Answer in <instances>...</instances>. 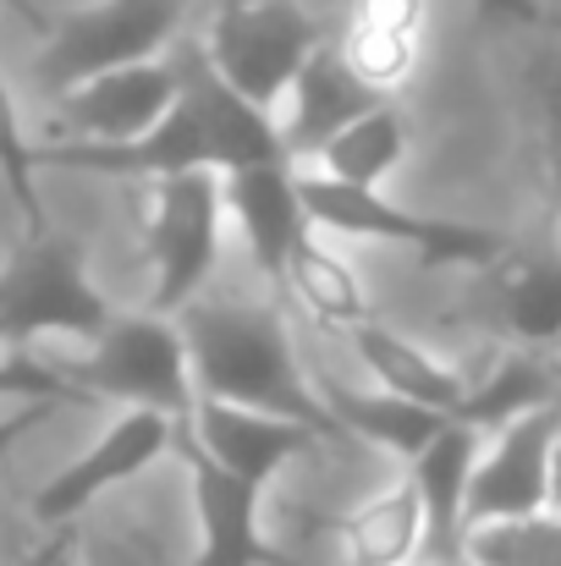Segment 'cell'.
I'll list each match as a JSON object with an SVG mask.
<instances>
[{
	"label": "cell",
	"instance_id": "6da1fadb",
	"mask_svg": "<svg viewBox=\"0 0 561 566\" xmlns=\"http://www.w3.org/2000/svg\"><path fill=\"white\" fill-rule=\"evenodd\" d=\"M183 94L177 105L133 144H39V166L116 177V182H155L183 171H242V166H292L281 149V127L270 111L248 105L204 55L198 39L177 44Z\"/></svg>",
	"mask_w": 561,
	"mask_h": 566
},
{
	"label": "cell",
	"instance_id": "7a4b0ae2",
	"mask_svg": "<svg viewBox=\"0 0 561 566\" xmlns=\"http://www.w3.org/2000/svg\"><path fill=\"white\" fill-rule=\"evenodd\" d=\"M177 325L187 336L198 401H237V407H253V412L298 418L320 440H347L342 423L331 418L320 385L298 369L292 342L264 303L198 297L177 314Z\"/></svg>",
	"mask_w": 561,
	"mask_h": 566
},
{
	"label": "cell",
	"instance_id": "3957f363",
	"mask_svg": "<svg viewBox=\"0 0 561 566\" xmlns=\"http://www.w3.org/2000/svg\"><path fill=\"white\" fill-rule=\"evenodd\" d=\"M226 177L220 171H183L155 177L138 192V237L149 259V314H183L204 297L220 270L226 248Z\"/></svg>",
	"mask_w": 561,
	"mask_h": 566
},
{
	"label": "cell",
	"instance_id": "277c9868",
	"mask_svg": "<svg viewBox=\"0 0 561 566\" xmlns=\"http://www.w3.org/2000/svg\"><path fill=\"white\" fill-rule=\"evenodd\" d=\"M298 192L303 209L314 220V231L336 237V242H391L407 248L418 270H485L496 264L512 242L490 226L474 220H446V214H418L396 198H385V188H347L331 182L320 171H298Z\"/></svg>",
	"mask_w": 561,
	"mask_h": 566
},
{
	"label": "cell",
	"instance_id": "5b68a950",
	"mask_svg": "<svg viewBox=\"0 0 561 566\" xmlns=\"http://www.w3.org/2000/svg\"><path fill=\"white\" fill-rule=\"evenodd\" d=\"M187 0H94L83 11H66L44 28V44L33 55V77L50 99L72 94L89 77L172 55L183 44Z\"/></svg>",
	"mask_w": 561,
	"mask_h": 566
},
{
	"label": "cell",
	"instance_id": "8992f818",
	"mask_svg": "<svg viewBox=\"0 0 561 566\" xmlns=\"http://www.w3.org/2000/svg\"><path fill=\"white\" fill-rule=\"evenodd\" d=\"M72 385L89 390V401H116V407H149L177 423H193L198 412V385L187 336L172 314H116L77 364H61Z\"/></svg>",
	"mask_w": 561,
	"mask_h": 566
},
{
	"label": "cell",
	"instance_id": "52a82bcc",
	"mask_svg": "<svg viewBox=\"0 0 561 566\" xmlns=\"http://www.w3.org/2000/svg\"><path fill=\"white\" fill-rule=\"evenodd\" d=\"M111 319L116 314L89 281L77 242L55 231H28L0 264V347H33L44 336L94 342Z\"/></svg>",
	"mask_w": 561,
	"mask_h": 566
},
{
	"label": "cell",
	"instance_id": "ba28073f",
	"mask_svg": "<svg viewBox=\"0 0 561 566\" xmlns=\"http://www.w3.org/2000/svg\"><path fill=\"white\" fill-rule=\"evenodd\" d=\"M209 66L259 111H281L303 61L325 44V28L298 0H248V6H215L204 28Z\"/></svg>",
	"mask_w": 561,
	"mask_h": 566
},
{
	"label": "cell",
	"instance_id": "9c48e42d",
	"mask_svg": "<svg viewBox=\"0 0 561 566\" xmlns=\"http://www.w3.org/2000/svg\"><path fill=\"white\" fill-rule=\"evenodd\" d=\"M177 429H183V423L166 418V412L122 407V418H116L77 462H66L50 484H39V495H33V506H28L33 528H77V517H83L100 495H111V490L133 484L138 473H149L155 462L177 457Z\"/></svg>",
	"mask_w": 561,
	"mask_h": 566
},
{
	"label": "cell",
	"instance_id": "30bf717a",
	"mask_svg": "<svg viewBox=\"0 0 561 566\" xmlns=\"http://www.w3.org/2000/svg\"><path fill=\"white\" fill-rule=\"evenodd\" d=\"M557 440H561V401L534 407L523 418H512L507 429L490 434V446L474 462V484H468V534L490 528V523H518V517H540L551 512L557 495Z\"/></svg>",
	"mask_w": 561,
	"mask_h": 566
},
{
	"label": "cell",
	"instance_id": "8fae6325",
	"mask_svg": "<svg viewBox=\"0 0 561 566\" xmlns=\"http://www.w3.org/2000/svg\"><path fill=\"white\" fill-rule=\"evenodd\" d=\"M177 94H183L177 50L122 66V72H105V77H89L55 99L50 144H133L177 105Z\"/></svg>",
	"mask_w": 561,
	"mask_h": 566
},
{
	"label": "cell",
	"instance_id": "7c38bea8",
	"mask_svg": "<svg viewBox=\"0 0 561 566\" xmlns=\"http://www.w3.org/2000/svg\"><path fill=\"white\" fill-rule=\"evenodd\" d=\"M463 314L507 347L561 353V253L507 248L496 264L474 270V292L463 297Z\"/></svg>",
	"mask_w": 561,
	"mask_h": 566
},
{
	"label": "cell",
	"instance_id": "4fadbf2b",
	"mask_svg": "<svg viewBox=\"0 0 561 566\" xmlns=\"http://www.w3.org/2000/svg\"><path fill=\"white\" fill-rule=\"evenodd\" d=\"M177 457L193 490L198 551L187 566H292L264 539V490L226 473L187 429H177Z\"/></svg>",
	"mask_w": 561,
	"mask_h": 566
},
{
	"label": "cell",
	"instance_id": "5bb4252c",
	"mask_svg": "<svg viewBox=\"0 0 561 566\" xmlns=\"http://www.w3.org/2000/svg\"><path fill=\"white\" fill-rule=\"evenodd\" d=\"M374 105H380V94L342 61V50H336L331 33H325V44L303 61V72H298V83H292V94H287V111L276 116L287 160H292L298 171L314 166V155H320L347 122H359Z\"/></svg>",
	"mask_w": 561,
	"mask_h": 566
},
{
	"label": "cell",
	"instance_id": "9a60e30c",
	"mask_svg": "<svg viewBox=\"0 0 561 566\" xmlns=\"http://www.w3.org/2000/svg\"><path fill=\"white\" fill-rule=\"evenodd\" d=\"M187 434L237 479L248 484H270L287 462L309 457L314 446H325L309 423L298 418H276V412H253V407H237V401H198L193 423H183Z\"/></svg>",
	"mask_w": 561,
	"mask_h": 566
},
{
	"label": "cell",
	"instance_id": "2e32d148",
	"mask_svg": "<svg viewBox=\"0 0 561 566\" xmlns=\"http://www.w3.org/2000/svg\"><path fill=\"white\" fill-rule=\"evenodd\" d=\"M424 33H429V0H347L342 33H331V44L380 99H391L418 72Z\"/></svg>",
	"mask_w": 561,
	"mask_h": 566
},
{
	"label": "cell",
	"instance_id": "e0dca14e",
	"mask_svg": "<svg viewBox=\"0 0 561 566\" xmlns=\"http://www.w3.org/2000/svg\"><path fill=\"white\" fill-rule=\"evenodd\" d=\"M226 209L253 253V264L264 270V281L281 286L287 253L292 242L314 226L298 192V166H242L226 177Z\"/></svg>",
	"mask_w": 561,
	"mask_h": 566
},
{
	"label": "cell",
	"instance_id": "ac0fdd59",
	"mask_svg": "<svg viewBox=\"0 0 561 566\" xmlns=\"http://www.w3.org/2000/svg\"><path fill=\"white\" fill-rule=\"evenodd\" d=\"M485 451V434L468 429V423H446L402 473L424 506V523H429V551L424 556H463V539H468V484H474V462Z\"/></svg>",
	"mask_w": 561,
	"mask_h": 566
},
{
	"label": "cell",
	"instance_id": "d6986e66",
	"mask_svg": "<svg viewBox=\"0 0 561 566\" xmlns=\"http://www.w3.org/2000/svg\"><path fill=\"white\" fill-rule=\"evenodd\" d=\"M347 347H353V358L364 364V375H370L380 390H391V396H402V401H418V407H429V412H446V418L463 412L474 379L463 375V369H451V364H440L429 347L407 342L402 331H391V325H380V319H364L359 331H347Z\"/></svg>",
	"mask_w": 561,
	"mask_h": 566
},
{
	"label": "cell",
	"instance_id": "ffe728a7",
	"mask_svg": "<svg viewBox=\"0 0 561 566\" xmlns=\"http://www.w3.org/2000/svg\"><path fill=\"white\" fill-rule=\"evenodd\" d=\"M281 292L298 297V308L320 325V331H359L364 319H374V297L364 286V275L353 270V259L336 248V237L325 231H303L287 253V270H281Z\"/></svg>",
	"mask_w": 561,
	"mask_h": 566
},
{
	"label": "cell",
	"instance_id": "44dd1931",
	"mask_svg": "<svg viewBox=\"0 0 561 566\" xmlns=\"http://www.w3.org/2000/svg\"><path fill=\"white\" fill-rule=\"evenodd\" d=\"M336 545L347 566H418V556L429 551V523L407 473L336 523Z\"/></svg>",
	"mask_w": 561,
	"mask_h": 566
},
{
	"label": "cell",
	"instance_id": "7402d4cb",
	"mask_svg": "<svg viewBox=\"0 0 561 566\" xmlns=\"http://www.w3.org/2000/svg\"><path fill=\"white\" fill-rule=\"evenodd\" d=\"M320 396H325V407H331V418L342 423V434L347 440H364L374 451H385V457H396L402 468L451 423L446 412H429V407H418V401H402V396H391V390H353V385H331V379H320Z\"/></svg>",
	"mask_w": 561,
	"mask_h": 566
},
{
	"label": "cell",
	"instance_id": "603a6c76",
	"mask_svg": "<svg viewBox=\"0 0 561 566\" xmlns=\"http://www.w3.org/2000/svg\"><path fill=\"white\" fill-rule=\"evenodd\" d=\"M551 401H561L557 358L551 353H534V347H507L485 375L468 385V401H463L457 423H468L479 434H496L512 418H523L534 407H551Z\"/></svg>",
	"mask_w": 561,
	"mask_h": 566
},
{
	"label": "cell",
	"instance_id": "cb8c5ba5",
	"mask_svg": "<svg viewBox=\"0 0 561 566\" xmlns=\"http://www.w3.org/2000/svg\"><path fill=\"white\" fill-rule=\"evenodd\" d=\"M402 160H407V122H402V111L391 99H380L374 111H364L359 122H347L314 155L309 171H320L331 182H347V188H385Z\"/></svg>",
	"mask_w": 561,
	"mask_h": 566
},
{
	"label": "cell",
	"instance_id": "d4e9b609",
	"mask_svg": "<svg viewBox=\"0 0 561 566\" xmlns=\"http://www.w3.org/2000/svg\"><path fill=\"white\" fill-rule=\"evenodd\" d=\"M463 556L479 566H561V512L518 517V523H490L463 539Z\"/></svg>",
	"mask_w": 561,
	"mask_h": 566
},
{
	"label": "cell",
	"instance_id": "484cf974",
	"mask_svg": "<svg viewBox=\"0 0 561 566\" xmlns=\"http://www.w3.org/2000/svg\"><path fill=\"white\" fill-rule=\"evenodd\" d=\"M33 171H39V144H28L22 116H17V99H11V88L0 77V182L11 192V203L22 209V231H50Z\"/></svg>",
	"mask_w": 561,
	"mask_h": 566
},
{
	"label": "cell",
	"instance_id": "4316f807",
	"mask_svg": "<svg viewBox=\"0 0 561 566\" xmlns=\"http://www.w3.org/2000/svg\"><path fill=\"white\" fill-rule=\"evenodd\" d=\"M0 401H50V407H89V390L72 385L61 364L33 358L28 347H6L0 358Z\"/></svg>",
	"mask_w": 561,
	"mask_h": 566
},
{
	"label": "cell",
	"instance_id": "83f0119b",
	"mask_svg": "<svg viewBox=\"0 0 561 566\" xmlns=\"http://www.w3.org/2000/svg\"><path fill=\"white\" fill-rule=\"evenodd\" d=\"M534 105H540V160H546V188L561 209V55L534 61Z\"/></svg>",
	"mask_w": 561,
	"mask_h": 566
},
{
	"label": "cell",
	"instance_id": "f1b7e54d",
	"mask_svg": "<svg viewBox=\"0 0 561 566\" xmlns=\"http://www.w3.org/2000/svg\"><path fill=\"white\" fill-rule=\"evenodd\" d=\"M485 22H523V28H557L561 0H474Z\"/></svg>",
	"mask_w": 561,
	"mask_h": 566
},
{
	"label": "cell",
	"instance_id": "f546056e",
	"mask_svg": "<svg viewBox=\"0 0 561 566\" xmlns=\"http://www.w3.org/2000/svg\"><path fill=\"white\" fill-rule=\"evenodd\" d=\"M11 566H83L77 562V528H39V539L22 545Z\"/></svg>",
	"mask_w": 561,
	"mask_h": 566
},
{
	"label": "cell",
	"instance_id": "4dcf8cb0",
	"mask_svg": "<svg viewBox=\"0 0 561 566\" xmlns=\"http://www.w3.org/2000/svg\"><path fill=\"white\" fill-rule=\"evenodd\" d=\"M50 412H55L50 401H17V407H11V412L0 418V457H11V451H17L22 440H28V429H39V423H44Z\"/></svg>",
	"mask_w": 561,
	"mask_h": 566
},
{
	"label": "cell",
	"instance_id": "1f68e13d",
	"mask_svg": "<svg viewBox=\"0 0 561 566\" xmlns=\"http://www.w3.org/2000/svg\"><path fill=\"white\" fill-rule=\"evenodd\" d=\"M0 6H6V11H17V17H22V22H28V28H39V33H44V28H50V17H44V11H39V6H33V0H0Z\"/></svg>",
	"mask_w": 561,
	"mask_h": 566
},
{
	"label": "cell",
	"instance_id": "d6a6232c",
	"mask_svg": "<svg viewBox=\"0 0 561 566\" xmlns=\"http://www.w3.org/2000/svg\"><path fill=\"white\" fill-rule=\"evenodd\" d=\"M94 566H155V562H144V556H127V551H111V556H100Z\"/></svg>",
	"mask_w": 561,
	"mask_h": 566
},
{
	"label": "cell",
	"instance_id": "836d02e7",
	"mask_svg": "<svg viewBox=\"0 0 561 566\" xmlns=\"http://www.w3.org/2000/svg\"><path fill=\"white\" fill-rule=\"evenodd\" d=\"M418 566H479V562H468V556H429V562H418Z\"/></svg>",
	"mask_w": 561,
	"mask_h": 566
},
{
	"label": "cell",
	"instance_id": "e575fe53",
	"mask_svg": "<svg viewBox=\"0 0 561 566\" xmlns=\"http://www.w3.org/2000/svg\"><path fill=\"white\" fill-rule=\"evenodd\" d=\"M551 506L561 512V440H557V495H551Z\"/></svg>",
	"mask_w": 561,
	"mask_h": 566
},
{
	"label": "cell",
	"instance_id": "d590c367",
	"mask_svg": "<svg viewBox=\"0 0 561 566\" xmlns=\"http://www.w3.org/2000/svg\"><path fill=\"white\" fill-rule=\"evenodd\" d=\"M215 6H248V0H215Z\"/></svg>",
	"mask_w": 561,
	"mask_h": 566
},
{
	"label": "cell",
	"instance_id": "8d00e7d4",
	"mask_svg": "<svg viewBox=\"0 0 561 566\" xmlns=\"http://www.w3.org/2000/svg\"><path fill=\"white\" fill-rule=\"evenodd\" d=\"M551 33H561V11H557V28H551Z\"/></svg>",
	"mask_w": 561,
	"mask_h": 566
}]
</instances>
